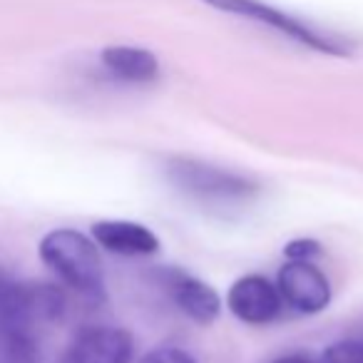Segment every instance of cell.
<instances>
[{"label":"cell","instance_id":"obj_11","mask_svg":"<svg viewBox=\"0 0 363 363\" xmlns=\"http://www.w3.org/2000/svg\"><path fill=\"white\" fill-rule=\"evenodd\" d=\"M323 363H363V343L338 341L323 353Z\"/></svg>","mask_w":363,"mask_h":363},{"label":"cell","instance_id":"obj_14","mask_svg":"<svg viewBox=\"0 0 363 363\" xmlns=\"http://www.w3.org/2000/svg\"><path fill=\"white\" fill-rule=\"evenodd\" d=\"M277 363H316V361H311L306 356H286V358H279Z\"/></svg>","mask_w":363,"mask_h":363},{"label":"cell","instance_id":"obj_10","mask_svg":"<svg viewBox=\"0 0 363 363\" xmlns=\"http://www.w3.org/2000/svg\"><path fill=\"white\" fill-rule=\"evenodd\" d=\"M38 346L33 328L0 316V363H35Z\"/></svg>","mask_w":363,"mask_h":363},{"label":"cell","instance_id":"obj_8","mask_svg":"<svg viewBox=\"0 0 363 363\" xmlns=\"http://www.w3.org/2000/svg\"><path fill=\"white\" fill-rule=\"evenodd\" d=\"M92 239L107 252L122 257H147L160 249V239L155 237V232L137 222H120V219L92 224Z\"/></svg>","mask_w":363,"mask_h":363},{"label":"cell","instance_id":"obj_9","mask_svg":"<svg viewBox=\"0 0 363 363\" xmlns=\"http://www.w3.org/2000/svg\"><path fill=\"white\" fill-rule=\"evenodd\" d=\"M102 65L125 82H150L157 77L160 62L150 50L115 45L102 50Z\"/></svg>","mask_w":363,"mask_h":363},{"label":"cell","instance_id":"obj_12","mask_svg":"<svg viewBox=\"0 0 363 363\" xmlns=\"http://www.w3.org/2000/svg\"><path fill=\"white\" fill-rule=\"evenodd\" d=\"M140 363H194V358L182 351V348L162 346V348H155L152 353H147Z\"/></svg>","mask_w":363,"mask_h":363},{"label":"cell","instance_id":"obj_4","mask_svg":"<svg viewBox=\"0 0 363 363\" xmlns=\"http://www.w3.org/2000/svg\"><path fill=\"white\" fill-rule=\"evenodd\" d=\"M279 296L298 313H318L331 301L328 279L308 259H289L279 272Z\"/></svg>","mask_w":363,"mask_h":363},{"label":"cell","instance_id":"obj_15","mask_svg":"<svg viewBox=\"0 0 363 363\" xmlns=\"http://www.w3.org/2000/svg\"><path fill=\"white\" fill-rule=\"evenodd\" d=\"M3 279H6V277H3V274H0V281H3Z\"/></svg>","mask_w":363,"mask_h":363},{"label":"cell","instance_id":"obj_2","mask_svg":"<svg viewBox=\"0 0 363 363\" xmlns=\"http://www.w3.org/2000/svg\"><path fill=\"white\" fill-rule=\"evenodd\" d=\"M202 3H207V6L217 8V11H222V13L242 16V18H249V21L262 23V26L274 28V30L281 33V35L296 40L298 45L311 48V50L323 52V55H333V57L351 55V50H348L343 43H338L336 38L323 35V33H318L316 28L306 26V23L289 16V13L279 11V8L267 6V3H262V0H202Z\"/></svg>","mask_w":363,"mask_h":363},{"label":"cell","instance_id":"obj_7","mask_svg":"<svg viewBox=\"0 0 363 363\" xmlns=\"http://www.w3.org/2000/svg\"><path fill=\"white\" fill-rule=\"evenodd\" d=\"M160 277L164 289L169 291V296L174 298V303L192 321L202 323V326H209V323L217 321L222 301H219L217 291L209 284L199 281V279L189 277V274L179 272V269H162Z\"/></svg>","mask_w":363,"mask_h":363},{"label":"cell","instance_id":"obj_1","mask_svg":"<svg viewBox=\"0 0 363 363\" xmlns=\"http://www.w3.org/2000/svg\"><path fill=\"white\" fill-rule=\"evenodd\" d=\"M40 259L57 274L62 284L87 296H102L105 277L92 239L75 229H55L40 242Z\"/></svg>","mask_w":363,"mask_h":363},{"label":"cell","instance_id":"obj_13","mask_svg":"<svg viewBox=\"0 0 363 363\" xmlns=\"http://www.w3.org/2000/svg\"><path fill=\"white\" fill-rule=\"evenodd\" d=\"M284 254H286V259H308V262H311L313 257L321 254V247H318V242H313V239H296V242L286 244Z\"/></svg>","mask_w":363,"mask_h":363},{"label":"cell","instance_id":"obj_5","mask_svg":"<svg viewBox=\"0 0 363 363\" xmlns=\"http://www.w3.org/2000/svg\"><path fill=\"white\" fill-rule=\"evenodd\" d=\"M132 336L117 326H90L75 336L60 363H130Z\"/></svg>","mask_w":363,"mask_h":363},{"label":"cell","instance_id":"obj_6","mask_svg":"<svg viewBox=\"0 0 363 363\" xmlns=\"http://www.w3.org/2000/svg\"><path fill=\"white\" fill-rule=\"evenodd\" d=\"M229 311L244 323L252 326H267L281 311V296L279 289L264 277H242L229 289Z\"/></svg>","mask_w":363,"mask_h":363},{"label":"cell","instance_id":"obj_3","mask_svg":"<svg viewBox=\"0 0 363 363\" xmlns=\"http://www.w3.org/2000/svg\"><path fill=\"white\" fill-rule=\"evenodd\" d=\"M167 172L182 192L192 194L204 204H239L249 202V197L254 194V184L244 177H237L212 164H202V162L174 160L169 162Z\"/></svg>","mask_w":363,"mask_h":363}]
</instances>
